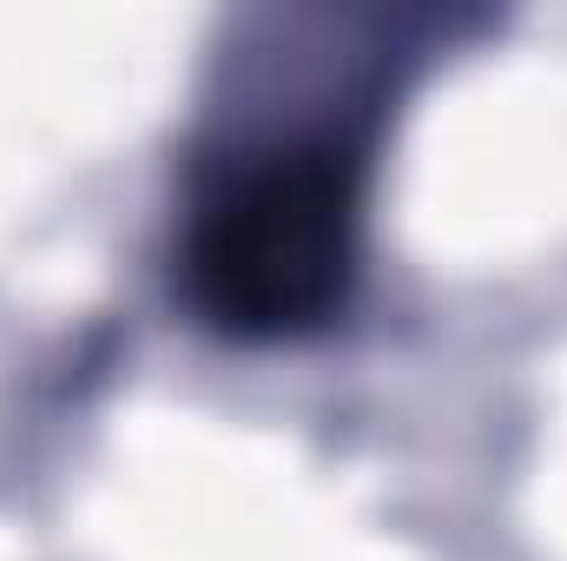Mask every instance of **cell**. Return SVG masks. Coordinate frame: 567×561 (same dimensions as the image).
Segmentation results:
<instances>
[{
    "label": "cell",
    "mask_w": 567,
    "mask_h": 561,
    "mask_svg": "<svg viewBox=\"0 0 567 561\" xmlns=\"http://www.w3.org/2000/svg\"><path fill=\"white\" fill-rule=\"evenodd\" d=\"M363 140L337 126L258 133L218 152L178 225L185 304L245 344L323 330L363 265Z\"/></svg>",
    "instance_id": "cell-1"
}]
</instances>
